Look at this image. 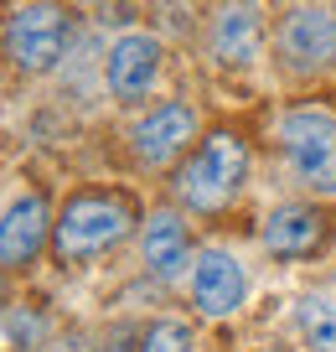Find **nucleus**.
<instances>
[{"mask_svg": "<svg viewBox=\"0 0 336 352\" xmlns=\"http://www.w3.org/2000/svg\"><path fill=\"white\" fill-rule=\"evenodd\" d=\"M135 223V208L114 192H83L63 208V218L52 223V243L57 259H88V254L120 243Z\"/></svg>", "mask_w": 336, "mask_h": 352, "instance_id": "1", "label": "nucleus"}, {"mask_svg": "<svg viewBox=\"0 0 336 352\" xmlns=\"http://www.w3.org/2000/svg\"><path fill=\"white\" fill-rule=\"evenodd\" d=\"M243 176H249V145L223 130V135H212V140H202V151L186 161L176 192L186 197V208L217 212V208H228V202L238 197Z\"/></svg>", "mask_w": 336, "mask_h": 352, "instance_id": "2", "label": "nucleus"}, {"mask_svg": "<svg viewBox=\"0 0 336 352\" xmlns=\"http://www.w3.org/2000/svg\"><path fill=\"white\" fill-rule=\"evenodd\" d=\"M284 140V161L315 192H336V114L321 104H300L284 114L280 124Z\"/></svg>", "mask_w": 336, "mask_h": 352, "instance_id": "3", "label": "nucleus"}, {"mask_svg": "<svg viewBox=\"0 0 336 352\" xmlns=\"http://www.w3.org/2000/svg\"><path fill=\"white\" fill-rule=\"evenodd\" d=\"M67 42H73V16L52 0H36L5 21V57H11L21 73H52L63 63Z\"/></svg>", "mask_w": 336, "mask_h": 352, "instance_id": "4", "label": "nucleus"}, {"mask_svg": "<svg viewBox=\"0 0 336 352\" xmlns=\"http://www.w3.org/2000/svg\"><path fill=\"white\" fill-rule=\"evenodd\" d=\"M280 52L300 73H321L336 63V16L326 6H295L280 26Z\"/></svg>", "mask_w": 336, "mask_h": 352, "instance_id": "5", "label": "nucleus"}, {"mask_svg": "<svg viewBox=\"0 0 336 352\" xmlns=\"http://www.w3.org/2000/svg\"><path fill=\"white\" fill-rule=\"evenodd\" d=\"M192 296L207 316H233L249 296V275H243V264L223 249H207L192 270Z\"/></svg>", "mask_w": 336, "mask_h": 352, "instance_id": "6", "label": "nucleus"}, {"mask_svg": "<svg viewBox=\"0 0 336 352\" xmlns=\"http://www.w3.org/2000/svg\"><path fill=\"white\" fill-rule=\"evenodd\" d=\"M264 249L280 254V259H300V254H315L326 239V212L311 208V202H284L264 218Z\"/></svg>", "mask_w": 336, "mask_h": 352, "instance_id": "7", "label": "nucleus"}, {"mask_svg": "<svg viewBox=\"0 0 336 352\" xmlns=\"http://www.w3.org/2000/svg\"><path fill=\"white\" fill-rule=\"evenodd\" d=\"M161 78V42L145 32H130L114 42L109 52V88L120 94V99H145Z\"/></svg>", "mask_w": 336, "mask_h": 352, "instance_id": "8", "label": "nucleus"}, {"mask_svg": "<svg viewBox=\"0 0 336 352\" xmlns=\"http://www.w3.org/2000/svg\"><path fill=\"white\" fill-rule=\"evenodd\" d=\"M197 135V109L192 104H161L135 124V155L145 166H166L176 151H186V140Z\"/></svg>", "mask_w": 336, "mask_h": 352, "instance_id": "9", "label": "nucleus"}, {"mask_svg": "<svg viewBox=\"0 0 336 352\" xmlns=\"http://www.w3.org/2000/svg\"><path fill=\"white\" fill-rule=\"evenodd\" d=\"M259 42H264V21L249 0H228L223 11L212 16V57L223 67H243L259 57Z\"/></svg>", "mask_w": 336, "mask_h": 352, "instance_id": "10", "label": "nucleus"}, {"mask_svg": "<svg viewBox=\"0 0 336 352\" xmlns=\"http://www.w3.org/2000/svg\"><path fill=\"white\" fill-rule=\"evenodd\" d=\"M47 233H52V218H47V202L36 192L11 202V212L0 218V264H32L42 254Z\"/></svg>", "mask_w": 336, "mask_h": 352, "instance_id": "11", "label": "nucleus"}, {"mask_svg": "<svg viewBox=\"0 0 336 352\" xmlns=\"http://www.w3.org/2000/svg\"><path fill=\"white\" fill-rule=\"evenodd\" d=\"M186 254H192L186 223L176 218V212H155V218L145 223V264H150V275L155 280L186 275Z\"/></svg>", "mask_w": 336, "mask_h": 352, "instance_id": "12", "label": "nucleus"}, {"mask_svg": "<svg viewBox=\"0 0 336 352\" xmlns=\"http://www.w3.org/2000/svg\"><path fill=\"white\" fill-rule=\"evenodd\" d=\"M300 331L311 352H336V300H300Z\"/></svg>", "mask_w": 336, "mask_h": 352, "instance_id": "13", "label": "nucleus"}, {"mask_svg": "<svg viewBox=\"0 0 336 352\" xmlns=\"http://www.w3.org/2000/svg\"><path fill=\"white\" fill-rule=\"evenodd\" d=\"M140 352H192V331H186L181 321H155V327L145 331Z\"/></svg>", "mask_w": 336, "mask_h": 352, "instance_id": "14", "label": "nucleus"}]
</instances>
